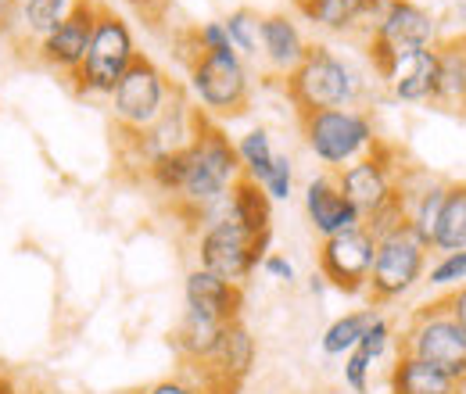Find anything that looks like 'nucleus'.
Returning <instances> with one entry per match:
<instances>
[{
	"mask_svg": "<svg viewBox=\"0 0 466 394\" xmlns=\"http://www.w3.org/2000/svg\"><path fill=\"white\" fill-rule=\"evenodd\" d=\"M140 394H201V391H198V384H190V380H183V377H169V380L147 384Z\"/></svg>",
	"mask_w": 466,
	"mask_h": 394,
	"instance_id": "obj_37",
	"label": "nucleus"
},
{
	"mask_svg": "<svg viewBox=\"0 0 466 394\" xmlns=\"http://www.w3.org/2000/svg\"><path fill=\"white\" fill-rule=\"evenodd\" d=\"M434 79H438V51H434V47L402 57V61L391 65L388 76H384L391 97L402 101V105H431V97H434Z\"/></svg>",
	"mask_w": 466,
	"mask_h": 394,
	"instance_id": "obj_19",
	"label": "nucleus"
},
{
	"mask_svg": "<svg viewBox=\"0 0 466 394\" xmlns=\"http://www.w3.org/2000/svg\"><path fill=\"white\" fill-rule=\"evenodd\" d=\"M262 269H266V277L277 283H288L291 287L298 280V269H294V262L288 255H280V251H269L266 258H262Z\"/></svg>",
	"mask_w": 466,
	"mask_h": 394,
	"instance_id": "obj_36",
	"label": "nucleus"
},
{
	"mask_svg": "<svg viewBox=\"0 0 466 394\" xmlns=\"http://www.w3.org/2000/svg\"><path fill=\"white\" fill-rule=\"evenodd\" d=\"M223 219H233L251 233H273V201L255 179H237L233 190L227 194V212Z\"/></svg>",
	"mask_w": 466,
	"mask_h": 394,
	"instance_id": "obj_22",
	"label": "nucleus"
},
{
	"mask_svg": "<svg viewBox=\"0 0 466 394\" xmlns=\"http://www.w3.org/2000/svg\"><path fill=\"white\" fill-rule=\"evenodd\" d=\"M305 216L312 229L327 240V237H338L345 229L362 226V216L351 208L338 187V176L334 172H323V176H312L305 183Z\"/></svg>",
	"mask_w": 466,
	"mask_h": 394,
	"instance_id": "obj_15",
	"label": "nucleus"
},
{
	"mask_svg": "<svg viewBox=\"0 0 466 394\" xmlns=\"http://www.w3.org/2000/svg\"><path fill=\"white\" fill-rule=\"evenodd\" d=\"M298 122H301L305 147L330 172L349 169L351 162L366 158L380 144L373 118L359 108H327V112L298 115Z\"/></svg>",
	"mask_w": 466,
	"mask_h": 394,
	"instance_id": "obj_3",
	"label": "nucleus"
},
{
	"mask_svg": "<svg viewBox=\"0 0 466 394\" xmlns=\"http://www.w3.org/2000/svg\"><path fill=\"white\" fill-rule=\"evenodd\" d=\"M334 176H338V187H341L345 201L362 216V223L380 216L391 205H406V197H402V166L395 158V147H388L384 140L366 158L351 162L349 169L334 172Z\"/></svg>",
	"mask_w": 466,
	"mask_h": 394,
	"instance_id": "obj_11",
	"label": "nucleus"
},
{
	"mask_svg": "<svg viewBox=\"0 0 466 394\" xmlns=\"http://www.w3.org/2000/svg\"><path fill=\"white\" fill-rule=\"evenodd\" d=\"M427 244L409 229V223H399L384 233H377V251H373V269L366 280L370 305H391L406 298L416 283L427 277Z\"/></svg>",
	"mask_w": 466,
	"mask_h": 394,
	"instance_id": "obj_5",
	"label": "nucleus"
},
{
	"mask_svg": "<svg viewBox=\"0 0 466 394\" xmlns=\"http://www.w3.org/2000/svg\"><path fill=\"white\" fill-rule=\"evenodd\" d=\"M233 147H237V158H240V172H244V179H255V183L262 187V179L269 176L273 158H277L269 133H266L262 126H258V129H248Z\"/></svg>",
	"mask_w": 466,
	"mask_h": 394,
	"instance_id": "obj_28",
	"label": "nucleus"
},
{
	"mask_svg": "<svg viewBox=\"0 0 466 394\" xmlns=\"http://www.w3.org/2000/svg\"><path fill=\"white\" fill-rule=\"evenodd\" d=\"M434 51H438V79H434L431 108L466 115V33L438 40Z\"/></svg>",
	"mask_w": 466,
	"mask_h": 394,
	"instance_id": "obj_17",
	"label": "nucleus"
},
{
	"mask_svg": "<svg viewBox=\"0 0 466 394\" xmlns=\"http://www.w3.org/2000/svg\"><path fill=\"white\" fill-rule=\"evenodd\" d=\"M431 251H441V255L466 251V179H449L445 187V205H441Z\"/></svg>",
	"mask_w": 466,
	"mask_h": 394,
	"instance_id": "obj_25",
	"label": "nucleus"
},
{
	"mask_svg": "<svg viewBox=\"0 0 466 394\" xmlns=\"http://www.w3.org/2000/svg\"><path fill=\"white\" fill-rule=\"evenodd\" d=\"M441 301H445L449 316L460 323V330L466 334V283H463V287H452L449 294H441Z\"/></svg>",
	"mask_w": 466,
	"mask_h": 394,
	"instance_id": "obj_38",
	"label": "nucleus"
},
{
	"mask_svg": "<svg viewBox=\"0 0 466 394\" xmlns=\"http://www.w3.org/2000/svg\"><path fill=\"white\" fill-rule=\"evenodd\" d=\"M187 83L194 94V108L212 122L237 118L251 108V72L240 55L194 57L187 65Z\"/></svg>",
	"mask_w": 466,
	"mask_h": 394,
	"instance_id": "obj_8",
	"label": "nucleus"
},
{
	"mask_svg": "<svg viewBox=\"0 0 466 394\" xmlns=\"http://www.w3.org/2000/svg\"><path fill=\"white\" fill-rule=\"evenodd\" d=\"M399 351L416 355V359L445 369L466 391V334L460 330V323L449 316L441 298L412 308L406 330L399 338Z\"/></svg>",
	"mask_w": 466,
	"mask_h": 394,
	"instance_id": "obj_7",
	"label": "nucleus"
},
{
	"mask_svg": "<svg viewBox=\"0 0 466 394\" xmlns=\"http://www.w3.org/2000/svg\"><path fill=\"white\" fill-rule=\"evenodd\" d=\"M380 312L370 305V308H355V312H345L341 319H334L330 327H327V334L319 340V348H323V355H349L351 348L359 344V338L366 334V327L377 319Z\"/></svg>",
	"mask_w": 466,
	"mask_h": 394,
	"instance_id": "obj_26",
	"label": "nucleus"
},
{
	"mask_svg": "<svg viewBox=\"0 0 466 394\" xmlns=\"http://www.w3.org/2000/svg\"><path fill=\"white\" fill-rule=\"evenodd\" d=\"M176 94L179 90L169 83V76L151 57L137 55V61L126 68V76L118 79L112 97H108L112 101V118H116L122 133H144L169 112Z\"/></svg>",
	"mask_w": 466,
	"mask_h": 394,
	"instance_id": "obj_9",
	"label": "nucleus"
},
{
	"mask_svg": "<svg viewBox=\"0 0 466 394\" xmlns=\"http://www.w3.org/2000/svg\"><path fill=\"white\" fill-rule=\"evenodd\" d=\"M126 4H133V7H137L140 15H147V18H158L169 0H126Z\"/></svg>",
	"mask_w": 466,
	"mask_h": 394,
	"instance_id": "obj_40",
	"label": "nucleus"
},
{
	"mask_svg": "<svg viewBox=\"0 0 466 394\" xmlns=\"http://www.w3.org/2000/svg\"><path fill=\"white\" fill-rule=\"evenodd\" d=\"M388 391L391 394H463V388L438 366L399 351L391 377H388Z\"/></svg>",
	"mask_w": 466,
	"mask_h": 394,
	"instance_id": "obj_21",
	"label": "nucleus"
},
{
	"mask_svg": "<svg viewBox=\"0 0 466 394\" xmlns=\"http://www.w3.org/2000/svg\"><path fill=\"white\" fill-rule=\"evenodd\" d=\"M101 15V0H76L72 11L61 18L58 25L36 40V61L47 65L51 72H58L65 79H72L86 57L94 25Z\"/></svg>",
	"mask_w": 466,
	"mask_h": 394,
	"instance_id": "obj_14",
	"label": "nucleus"
},
{
	"mask_svg": "<svg viewBox=\"0 0 466 394\" xmlns=\"http://www.w3.org/2000/svg\"><path fill=\"white\" fill-rule=\"evenodd\" d=\"M223 29L230 36V47L240 57H258L262 51V15L255 7H237L223 18Z\"/></svg>",
	"mask_w": 466,
	"mask_h": 394,
	"instance_id": "obj_29",
	"label": "nucleus"
},
{
	"mask_svg": "<svg viewBox=\"0 0 466 394\" xmlns=\"http://www.w3.org/2000/svg\"><path fill=\"white\" fill-rule=\"evenodd\" d=\"M144 176H147V183H151L158 194L176 197L179 187H183V179H187V147L169 151V155H158V158L144 169Z\"/></svg>",
	"mask_w": 466,
	"mask_h": 394,
	"instance_id": "obj_30",
	"label": "nucleus"
},
{
	"mask_svg": "<svg viewBox=\"0 0 466 394\" xmlns=\"http://www.w3.org/2000/svg\"><path fill=\"white\" fill-rule=\"evenodd\" d=\"M434 44H438V22L427 7H420L416 0H388L377 25L366 36V55L373 61V72L384 79L391 65Z\"/></svg>",
	"mask_w": 466,
	"mask_h": 394,
	"instance_id": "obj_6",
	"label": "nucleus"
},
{
	"mask_svg": "<svg viewBox=\"0 0 466 394\" xmlns=\"http://www.w3.org/2000/svg\"><path fill=\"white\" fill-rule=\"evenodd\" d=\"M373 251H377V237L366 226L345 229L338 237H327L319 244V277L327 280V287L341 290V294H362L370 269H373Z\"/></svg>",
	"mask_w": 466,
	"mask_h": 394,
	"instance_id": "obj_12",
	"label": "nucleus"
},
{
	"mask_svg": "<svg viewBox=\"0 0 466 394\" xmlns=\"http://www.w3.org/2000/svg\"><path fill=\"white\" fill-rule=\"evenodd\" d=\"M370 369H373V359L362 348H351L345 355V384H349L351 394L370 391Z\"/></svg>",
	"mask_w": 466,
	"mask_h": 394,
	"instance_id": "obj_34",
	"label": "nucleus"
},
{
	"mask_svg": "<svg viewBox=\"0 0 466 394\" xmlns=\"http://www.w3.org/2000/svg\"><path fill=\"white\" fill-rule=\"evenodd\" d=\"M391 340H395V330H391V323H388L384 316H377V319L366 327V334L359 338V344H355V348H362V351H366V355L377 362V359L388 351V344H391Z\"/></svg>",
	"mask_w": 466,
	"mask_h": 394,
	"instance_id": "obj_35",
	"label": "nucleus"
},
{
	"mask_svg": "<svg viewBox=\"0 0 466 394\" xmlns=\"http://www.w3.org/2000/svg\"><path fill=\"white\" fill-rule=\"evenodd\" d=\"M18 11H22V0H0V33L4 36H18Z\"/></svg>",
	"mask_w": 466,
	"mask_h": 394,
	"instance_id": "obj_39",
	"label": "nucleus"
},
{
	"mask_svg": "<svg viewBox=\"0 0 466 394\" xmlns=\"http://www.w3.org/2000/svg\"><path fill=\"white\" fill-rule=\"evenodd\" d=\"M427 280L434 283V287H463L466 283V251H449V255H441V258L431 266Z\"/></svg>",
	"mask_w": 466,
	"mask_h": 394,
	"instance_id": "obj_31",
	"label": "nucleus"
},
{
	"mask_svg": "<svg viewBox=\"0 0 466 394\" xmlns=\"http://www.w3.org/2000/svg\"><path fill=\"white\" fill-rule=\"evenodd\" d=\"M309 290H312V294H316V298H319V294H323V290H327V280H323V277H319V273H312V277H309Z\"/></svg>",
	"mask_w": 466,
	"mask_h": 394,
	"instance_id": "obj_41",
	"label": "nucleus"
},
{
	"mask_svg": "<svg viewBox=\"0 0 466 394\" xmlns=\"http://www.w3.org/2000/svg\"><path fill=\"white\" fill-rule=\"evenodd\" d=\"M137 55L140 51H137L129 22L118 15L116 7L101 4V15H97L86 57H83L79 72L72 76V90L79 97H112L116 83L126 76V68L137 61Z\"/></svg>",
	"mask_w": 466,
	"mask_h": 394,
	"instance_id": "obj_4",
	"label": "nucleus"
},
{
	"mask_svg": "<svg viewBox=\"0 0 466 394\" xmlns=\"http://www.w3.org/2000/svg\"><path fill=\"white\" fill-rule=\"evenodd\" d=\"M298 4H301V0H294V7H298Z\"/></svg>",
	"mask_w": 466,
	"mask_h": 394,
	"instance_id": "obj_43",
	"label": "nucleus"
},
{
	"mask_svg": "<svg viewBox=\"0 0 466 394\" xmlns=\"http://www.w3.org/2000/svg\"><path fill=\"white\" fill-rule=\"evenodd\" d=\"M194 40H198L201 55H216V57L237 55V51L230 47V36H227V29H223V18H219V22H201V25L194 29Z\"/></svg>",
	"mask_w": 466,
	"mask_h": 394,
	"instance_id": "obj_33",
	"label": "nucleus"
},
{
	"mask_svg": "<svg viewBox=\"0 0 466 394\" xmlns=\"http://www.w3.org/2000/svg\"><path fill=\"white\" fill-rule=\"evenodd\" d=\"M223 330H227V323H219V319H212V316H205V312H198V308H183V316H179V323H176V330L169 340H173L176 355H179L187 366H201V362L216 351Z\"/></svg>",
	"mask_w": 466,
	"mask_h": 394,
	"instance_id": "obj_20",
	"label": "nucleus"
},
{
	"mask_svg": "<svg viewBox=\"0 0 466 394\" xmlns=\"http://www.w3.org/2000/svg\"><path fill=\"white\" fill-rule=\"evenodd\" d=\"M370 0H301L298 15L323 33H359Z\"/></svg>",
	"mask_w": 466,
	"mask_h": 394,
	"instance_id": "obj_24",
	"label": "nucleus"
},
{
	"mask_svg": "<svg viewBox=\"0 0 466 394\" xmlns=\"http://www.w3.org/2000/svg\"><path fill=\"white\" fill-rule=\"evenodd\" d=\"M269 244H273V233H251L233 219H219L198 233V266L244 287V280L269 255Z\"/></svg>",
	"mask_w": 466,
	"mask_h": 394,
	"instance_id": "obj_10",
	"label": "nucleus"
},
{
	"mask_svg": "<svg viewBox=\"0 0 466 394\" xmlns=\"http://www.w3.org/2000/svg\"><path fill=\"white\" fill-rule=\"evenodd\" d=\"M76 0H22L18 11V36L22 40H40L47 36L61 18L72 11Z\"/></svg>",
	"mask_w": 466,
	"mask_h": 394,
	"instance_id": "obj_27",
	"label": "nucleus"
},
{
	"mask_svg": "<svg viewBox=\"0 0 466 394\" xmlns=\"http://www.w3.org/2000/svg\"><path fill=\"white\" fill-rule=\"evenodd\" d=\"M0 394H22L18 391V384H15L7 373H0Z\"/></svg>",
	"mask_w": 466,
	"mask_h": 394,
	"instance_id": "obj_42",
	"label": "nucleus"
},
{
	"mask_svg": "<svg viewBox=\"0 0 466 394\" xmlns=\"http://www.w3.org/2000/svg\"><path fill=\"white\" fill-rule=\"evenodd\" d=\"M284 94L298 115L327 112V108H355L362 97V79L341 55L327 44H309L305 57L284 79Z\"/></svg>",
	"mask_w": 466,
	"mask_h": 394,
	"instance_id": "obj_2",
	"label": "nucleus"
},
{
	"mask_svg": "<svg viewBox=\"0 0 466 394\" xmlns=\"http://www.w3.org/2000/svg\"><path fill=\"white\" fill-rule=\"evenodd\" d=\"M445 187L441 179H427L420 190H409L402 179V197H406V223L420 237V244L434 248V229L441 219V205H445Z\"/></svg>",
	"mask_w": 466,
	"mask_h": 394,
	"instance_id": "obj_23",
	"label": "nucleus"
},
{
	"mask_svg": "<svg viewBox=\"0 0 466 394\" xmlns=\"http://www.w3.org/2000/svg\"><path fill=\"white\" fill-rule=\"evenodd\" d=\"M463 394H466V391H463Z\"/></svg>",
	"mask_w": 466,
	"mask_h": 394,
	"instance_id": "obj_44",
	"label": "nucleus"
},
{
	"mask_svg": "<svg viewBox=\"0 0 466 394\" xmlns=\"http://www.w3.org/2000/svg\"><path fill=\"white\" fill-rule=\"evenodd\" d=\"M305 51H309V44H305L298 22H294L288 11L262 15V51H258V57H266L269 72H277V76L288 79L294 68H298V61L305 57Z\"/></svg>",
	"mask_w": 466,
	"mask_h": 394,
	"instance_id": "obj_18",
	"label": "nucleus"
},
{
	"mask_svg": "<svg viewBox=\"0 0 466 394\" xmlns=\"http://www.w3.org/2000/svg\"><path fill=\"white\" fill-rule=\"evenodd\" d=\"M183 301H187V308H198L219 323H233L244 312V287L194 266L183 280Z\"/></svg>",
	"mask_w": 466,
	"mask_h": 394,
	"instance_id": "obj_16",
	"label": "nucleus"
},
{
	"mask_svg": "<svg viewBox=\"0 0 466 394\" xmlns=\"http://www.w3.org/2000/svg\"><path fill=\"white\" fill-rule=\"evenodd\" d=\"M255 359H258V344L251 338V330L240 319H233V323H227V330H223V338L216 344V351L201 366H194L198 369V391L237 394L240 384L251 377Z\"/></svg>",
	"mask_w": 466,
	"mask_h": 394,
	"instance_id": "obj_13",
	"label": "nucleus"
},
{
	"mask_svg": "<svg viewBox=\"0 0 466 394\" xmlns=\"http://www.w3.org/2000/svg\"><path fill=\"white\" fill-rule=\"evenodd\" d=\"M240 176H244L240 158H237V147L227 136V129L201 115L194 140L187 144V179L173 197V208L187 219L190 229H201L205 212L230 194Z\"/></svg>",
	"mask_w": 466,
	"mask_h": 394,
	"instance_id": "obj_1",
	"label": "nucleus"
},
{
	"mask_svg": "<svg viewBox=\"0 0 466 394\" xmlns=\"http://www.w3.org/2000/svg\"><path fill=\"white\" fill-rule=\"evenodd\" d=\"M262 190L269 194V201H288L294 194V162L288 155H277L273 158V169L262 179Z\"/></svg>",
	"mask_w": 466,
	"mask_h": 394,
	"instance_id": "obj_32",
	"label": "nucleus"
}]
</instances>
